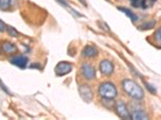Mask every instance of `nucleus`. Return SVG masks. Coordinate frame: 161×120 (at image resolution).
Here are the masks:
<instances>
[{"label": "nucleus", "mask_w": 161, "mask_h": 120, "mask_svg": "<svg viewBox=\"0 0 161 120\" xmlns=\"http://www.w3.org/2000/svg\"><path fill=\"white\" fill-rule=\"evenodd\" d=\"M122 88L128 95L136 100H142L144 98V91L140 85L132 79H125L122 81Z\"/></svg>", "instance_id": "1"}, {"label": "nucleus", "mask_w": 161, "mask_h": 120, "mask_svg": "<svg viewBox=\"0 0 161 120\" xmlns=\"http://www.w3.org/2000/svg\"><path fill=\"white\" fill-rule=\"evenodd\" d=\"M99 95L102 98L114 99L117 96V90L115 85L111 83H103L99 88Z\"/></svg>", "instance_id": "2"}, {"label": "nucleus", "mask_w": 161, "mask_h": 120, "mask_svg": "<svg viewBox=\"0 0 161 120\" xmlns=\"http://www.w3.org/2000/svg\"><path fill=\"white\" fill-rule=\"evenodd\" d=\"M71 69H73V64H70L66 61H61L57 64L56 67H55V74L58 76H62V75L69 74Z\"/></svg>", "instance_id": "3"}, {"label": "nucleus", "mask_w": 161, "mask_h": 120, "mask_svg": "<svg viewBox=\"0 0 161 120\" xmlns=\"http://www.w3.org/2000/svg\"><path fill=\"white\" fill-rule=\"evenodd\" d=\"M115 111L118 117L122 119H130V113L128 109V107L122 101L117 102L115 104Z\"/></svg>", "instance_id": "4"}, {"label": "nucleus", "mask_w": 161, "mask_h": 120, "mask_svg": "<svg viewBox=\"0 0 161 120\" xmlns=\"http://www.w3.org/2000/svg\"><path fill=\"white\" fill-rule=\"evenodd\" d=\"M82 74L84 75V78L88 80L94 79L95 76H96L95 68L89 63H84L82 65Z\"/></svg>", "instance_id": "5"}, {"label": "nucleus", "mask_w": 161, "mask_h": 120, "mask_svg": "<svg viewBox=\"0 0 161 120\" xmlns=\"http://www.w3.org/2000/svg\"><path fill=\"white\" fill-rule=\"evenodd\" d=\"M79 91H80V97H82V99L85 102L89 103V102L92 101V99H93V92H92V89L89 87V85H80V89H79Z\"/></svg>", "instance_id": "6"}, {"label": "nucleus", "mask_w": 161, "mask_h": 120, "mask_svg": "<svg viewBox=\"0 0 161 120\" xmlns=\"http://www.w3.org/2000/svg\"><path fill=\"white\" fill-rule=\"evenodd\" d=\"M130 4L134 7H139L142 9H146L151 6L154 5V3L156 2V0H130Z\"/></svg>", "instance_id": "7"}, {"label": "nucleus", "mask_w": 161, "mask_h": 120, "mask_svg": "<svg viewBox=\"0 0 161 120\" xmlns=\"http://www.w3.org/2000/svg\"><path fill=\"white\" fill-rule=\"evenodd\" d=\"M100 71L103 75H110L114 70L113 64L109 61V60H102L100 62Z\"/></svg>", "instance_id": "8"}, {"label": "nucleus", "mask_w": 161, "mask_h": 120, "mask_svg": "<svg viewBox=\"0 0 161 120\" xmlns=\"http://www.w3.org/2000/svg\"><path fill=\"white\" fill-rule=\"evenodd\" d=\"M28 58L26 56H23V55H19V56H14L10 59V62L14 64V65L18 66L19 68H26L27 64H28Z\"/></svg>", "instance_id": "9"}, {"label": "nucleus", "mask_w": 161, "mask_h": 120, "mask_svg": "<svg viewBox=\"0 0 161 120\" xmlns=\"http://www.w3.org/2000/svg\"><path fill=\"white\" fill-rule=\"evenodd\" d=\"M98 55V50H97L94 46L88 45L83 50V56L87 58H93Z\"/></svg>", "instance_id": "10"}, {"label": "nucleus", "mask_w": 161, "mask_h": 120, "mask_svg": "<svg viewBox=\"0 0 161 120\" xmlns=\"http://www.w3.org/2000/svg\"><path fill=\"white\" fill-rule=\"evenodd\" d=\"M130 118L134 120H146L148 119V115L143 110H134L130 114Z\"/></svg>", "instance_id": "11"}, {"label": "nucleus", "mask_w": 161, "mask_h": 120, "mask_svg": "<svg viewBox=\"0 0 161 120\" xmlns=\"http://www.w3.org/2000/svg\"><path fill=\"white\" fill-rule=\"evenodd\" d=\"M2 49L6 54H14L18 51V48L15 47V45L10 42H4L2 44Z\"/></svg>", "instance_id": "12"}, {"label": "nucleus", "mask_w": 161, "mask_h": 120, "mask_svg": "<svg viewBox=\"0 0 161 120\" xmlns=\"http://www.w3.org/2000/svg\"><path fill=\"white\" fill-rule=\"evenodd\" d=\"M118 10L122 11L126 16H129V18L130 19V20H132L133 23H135V21H137L138 16L136 15L132 10H130V9H128V8H125V7H118Z\"/></svg>", "instance_id": "13"}, {"label": "nucleus", "mask_w": 161, "mask_h": 120, "mask_svg": "<svg viewBox=\"0 0 161 120\" xmlns=\"http://www.w3.org/2000/svg\"><path fill=\"white\" fill-rule=\"evenodd\" d=\"M102 105L105 106L108 109H111L112 107L115 105V103H114L113 99H107V98H103V99H102Z\"/></svg>", "instance_id": "14"}, {"label": "nucleus", "mask_w": 161, "mask_h": 120, "mask_svg": "<svg viewBox=\"0 0 161 120\" xmlns=\"http://www.w3.org/2000/svg\"><path fill=\"white\" fill-rule=\"evenodd\" d=\"M155 25V20H151L149 21V23H147V24H143L142 25H140L139 29H141V30H150L152 29Z\"/></svg>", "instance_id": "15"}, {"label": "nucleus", "mask_w": 161, "mask_h": 120, "mask_svg": "<svg viewBox=\"0 0 161 120\" xmlns=\"http://www.w3.org/2000/svg\"><path fill=\"white\" fill-rule=\"evenodd\" d=\"M11 0H0V9L5 10L10 6Z\"/></svg>", "instance_id": "16"}, {"label": "nucleus", "mask_w": 161, "mask_h": 120, "mask_svg": "<svg viewBox=\"0 0 161 120\" xmlns=\"http://www.w3.org/2000/svg\"><path fill=\"white\" fill-rule=\"evenodd\" d=\"M6 31H7L8 33H9L11 36H14V37H16V36L19 35V33L16 32V31H15V30H14V28L9 27V25H7V27H6Z\"/></svg>", "instance_id": "17"}, {"label": "nucleus", "mask_w": 161, "mask_h": 120, "mask_svg": "<svg viewBox=\"0 0 161 120\" xmlns=\"http://www.w3.org/2000/svg\"><path fill=\"white\" fill-rule=\"evenodd\" d=\"M155 39H156V41H157L159 44L161 45V27L159 28V30L157 32H156V34H155Z\"/></svg>", "instance_id": "18"}, {"label": "nucleus", "mask_w": 161, "mask_h": 120, "mask_svg": "<svg viewBox=\"0 0 161 120\" xmlns=\"http://www.w3.org/2000/svg\"><path fill=\"white\" fill-rule=\"evenodd\" d=\"M6 30V25H4L3 21L0 19V32H3V31H5Z\"/></svg>", "instance_id": "19"}, {"label": "nucleus", "mask_w": 161, "mask_h": 120, "mask_svg": "<svg viewBox=\"0 0 161 120\" xmlns=\"http://www.w3.org/2000/svg\"><path fill=\"white\" fill-rule=\"evenodd\" d=\"M145 85H146L147 89H148V90H150V92H151V93H153V94H155V93H156L155 89H153V88H152V85H150L148 84V83H145Z\"/></svg>", "instance_id": "20"}, {"label": "nucleus", "mask_w": 161, "mask_h": 120, "mask_svg": "<svg viewBox=\"0 0 161 120\" xmlns=\"http://www.w3.org/2000/svg\"><path fill=\"white\" fill-rule=\"evenodd\" d=\"M57 1L59 3H61L62 4V6H65V7H69V5H67V3L65 1H63V0H57Z\"/></svg>", "instance_id": "21"}, {"label": "nucleus", "mask_w": 161, "mask_h": 120, "mask_svg": "<svg viewBox=\"0 0 161 120\" xmlns=\"http://www.w3.org/2000/svg\"><path fill=\"white\" fill-rule=\"evenodd\" d=\"M79 1L83 4V5H85V6H87V2H86V0H79Z\"/></svg>", "instance_id": "22"}]
</instances>
